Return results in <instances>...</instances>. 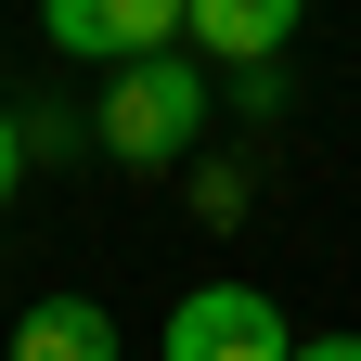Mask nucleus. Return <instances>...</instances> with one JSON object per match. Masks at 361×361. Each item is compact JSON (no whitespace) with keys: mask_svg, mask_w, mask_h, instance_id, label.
Wrapping results in <instances>:
<instances>
[{"mask_svg":"<svg viewBox=\"0 0 361 361\" xmlns=\"http://www.w3.org/2000/svg\"><path fill=\"white\" fill-rule=\"evenodd\" d=\"M194 129H207V78H194V52H142V65H116L104 104H90V142H104L116 168H142V180L194 155Z\"/></svg>","mask_w":361,"mask_h":361,"instance_id":"nucleus-1","label":"nucleus"},{"mask_svg":"<svg viewBox=\"0 0 361 361\" xmlns=\"http://www.w3.org/2000/svg\"><path fill=\"white\" fill-rule=\"evenodd\" d=\"M168 361H297V336L258 284H194L168 310Z\"/></svg>","mask_w":361,"mask_h":361,"instance_id":"nucleus-2","label":"nucleus"},{"mask_svg":"<svg viewBox=\"0 0 361 361\" xmlns=\"http://www.w3.org/2000/svg\"><path fill=\"white\" fill-rule=\"evenodd\" d=\"M39 26H52V52H104V78L142 52H180V0H39Z\"/></svg>","mask_w":361,"mask_h":361,"instance_id":"nucleus-3","label":"nucleus"},{"mask_svg":"<svg viewBox=\"0 0 361 361\" xmlns=\"http://www.w3.org/2000/svg\"><path fill=\"white\" fill-rule=\"evenodd\" d=\"M297 13L310 0H180V39L194 52H233V78H245V65H271L297 39Z\"/></svg>","mask_w":361,"mask_h":361,"instance_id":"nucleus-4","label":"nucleus"},{"mask_svg":"<svg viewBox=\"0 0 361 361\" xmlns=\"http://www.w3.org/2000/svg\"><path fill=\"white\" fill-rule=\"evenodd\" d=\"M13 361H116V310L104 297H39V310H13Z\"/></svg>","mask_w":361,"mask_h":361,"instance_id":"nucleus-5","label":"nucleus"},{"mask_svg":"<svg viewBox=\"0 0 361 361\" xmlns=\"http://www.w3.org/2000/svg\"><path fill=\"white\" fill-rule=\"evenodd\" d=\"M13 180H26V116L0 104V207H13Z\"/></svg>","mask_w":361,"mask_h":361,"instance_id":"nucleus-6","label":"nucleus"},{"mask_svg":"<svg viewBox=\"0 0 361 361\" xmlns=\"http://www.w3.org/2000/svg\"><path fill=\"white\" fill-rule=\"evenodd\" d=\"M297 361H361V336H297Z\"/></svg>","mask_w":361,"mask_h":361,"instance_id":"nucleus-7","label":"nucleus"}]
</instances>
